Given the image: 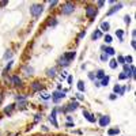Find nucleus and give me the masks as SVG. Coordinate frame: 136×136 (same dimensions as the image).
Listing matches in <instances>:
<instances>
[{
	"label": "nucleus",
	"instance_id": "1",
	"mask_svg": "<svg viewBox=\"0 0 136 136\" xmlns=\"http://www.w3.org/2000/svg\"><path fill=\"white\" fill-rule=\"evenodd\" d=\"M42 11H44L42 6L35 4V6H31V7H30V12H31L33 17H40V15L42 14Z\"/></svg>",
	"mask_w": 136,
	"mask_h": 136
},
{
	"label": "nucleus",
	"instance_id": "2",
	"mask_svg": "<svg viewBox=\"0 0 136 136\" xmlns=\"http://www.w3.org/2000/svg\"><path fill=\"white\" fill-rule=\"evenodd\" d=\"M74 10H75V6H74L72 3H67V4H64V7H63V14L68 15V14L74 12Z\"/></svg>",
	"mask_w": 136,
	"mask_h": 136
},
{
	"label": "nucleus",
	"instance_id": "3",
	"mask_svg": "<svg viewBox=\"0 0 136 136\" xmlns=\"http://www.w3.org/2000/svg\"><path fill=\"white\" fill-rule=\"evenodd\" d=\"M86 15L89 18H93L97 15V8H94V7H87L86 8Z\"/></svg>",
	"mask_w": 136,
	"mask_h": 136
},
{
	"label": "nucleus",
	"instance_id": "4",
	"mask_svg": "<svg viewBox=\"0 0 136 136\" xmlns=\"http://www.w3.org/2000/svg\"><path fill=\"white\" fill-rule=\"evenodd\" d=\"M64 95H65V91H63V93L61 91H55L53 93V101L57 102L60 98H64Z\"/></svg>",
	"mask_w": 136,
	"mask_h": 136
},
{
	"label": "nucleus",
	"instance_id": "5",
	"mask_svg": "<svg viewBox=\"0 0 136 136\" xmlns=\"http://www.w3.org/2000/svg\"><path fill=\"white\" fill-rule=\"evenodd\" d=\"M109 123H110V119H109L108 116H103V117H101V120H99V124H101V127H106Z\"/></svg>",
	"mask_w": 136,
	"mask_h": 136
},
{
	"label": "nucleus",
	"instance_id": "6",
	"mask_svg": "<svg viewBox=\"0 0 136 136\" xmlns=\"http://www.w3.org/2000/svg\"><path fill=\"white\" fill-rule=\"evenodd\" d=\"M83 114H85V117L89 120L90 123H95V119H94V116L91 114V113H89V112H83Z\"/></svg>",
	"mask_w": 136,
	"mask_h": 136
},
{
	"label": "nucleus",
	"instance_id": "7",
	"mask_svg": "<svg viewBox=\"0 0 136 136\" xmlns=\"http://www.w3.org/2000/svg\"><path fill=\"white\" fill-rule=\"evenodd\" d=\"M121 7H123V4H121V3H119V4L116 6V7H113V8H112L110 11H109V12H108V15H112V14H114L116 11H119V10L121 8Z\"/></svg>",
	"mask_w": 136,
	"mask_h": 136
},
{
	"label": "nucleus",
	"instance_id": "8",
	"mask_svg": "<svg viewBox=\"0 0 136 136\" xmlns=\"http://www.w3.org/2000/svg\"><path fill=\"white\" fill-rule=\"evenodd\" d=\"M75 56H76V53H75V52H69V53H67V55H64V57H65L68 61H71L72 59H75Z\"/></svg>",
	"mask_w": 136,
	"mask_h": 136
},
{
	"label": "nucleus",
	"instance_id": "9",
	"mask_svg": "<svg viewBox=\"0 0 136 136\" xmlns=\"http://www.w3.org/2000/svg\"><path fill=\"white\" fill-rule=\"evenodd\" d=\"M51 123L53 124V125H55V127H57V123H56V109L55 110H53V113H52V116H51Z\"/></svg>",
	"mask_w": 136,
	"mask_h": 136
},
{
	"label": "nucleus",
	"instance_id": "10",
	"mask_svg": "<svg viewBox=\"0 0 136 136\" xmlns=\"http://www.w3.org/2000/svg\"><path fill=\"white\" fill-rule=\"evenodd\" d=\"M31 87H33V90H34V91H38V90H41V89H42L41 83H38V82H34Z\"/></svg>",
	"mask_w": 136,
	"mask_h": 136
},
{
	"label": "nucleus",
	"instance_id": "11",
	"mask_svg": "<svg viewBox=\"0 0 136 136\" xmlns=\"http://www.w3.org/2000/svg\"><path fill=\"white\" fill-rule=\"evenodd\" d=\"M59 64H60V65H68V64H69V61H68V60L63 56V57L59 60Z\"/></svg>",
	"mask_w": 136,
	"mask_h": 136
},
{
	"label": "nucleus",
	"instance_id": "12",
	"mask_svg": "<svg viewBox=\"0 0 136 136\" xmlns=\"http://www.w3.org/2000/svg\"><path fill=\"white\" fill-rule=\"evenodd\" d=\"M101 37V30H95L93 33V40H98Z\"/></svg>",
	"mask_w": 136,
	"mask_h": 136
},
{
	"label": "nucleus",
	"instance_id": "13",
	"mask_svg": "<svg viewBox=\"0 0 136 136\" xmlns=\"http://www.w3.org/2000/svg\"><path fill=\"white\" fill-rule=\"evenodd\" d=\"M12 83H14L15 86H19V85L22 83V80H21L18 76H14V78H12Z\"/></svg>",
	"mask_w": 136,
	"mask_h": 136
},
{
	"label": "nucleus",
	"instance_id": "14",
	"mask_svg": "<svg viewBox=\"0 0 136 136\" xmlns=\"http://www.w3.org/2000/svg\"><path fill=\"white\" fill-rule=\"evenodd\" d=\"M56 75V68H51V69H48V76H55Z\"/></svg>",
	"mask_w": 136,
	"mask_h": 136
},
{
	"label": "nucleus",
	"instance_id": "15",
	"mask_svg": "<svg viewBox=\"0 0 136 136\" xmlns=\"http://www.w3.org/2000/svg\"><path fill=\"white\" fill-rule=\"evenodd\" d=\"M108 83H109V78H108V76H103V78H102V82L99 83V85H102V86H106Z\"/></svg>",
	"mask_w": 136,
	"mask_h": 136
},
{
	"label": "nucleus",
	"instance_id": "16",
	"mask_svg": "<svg viewBox=\"0 0 136 136\" xmlns=\"http://www.w3.org/2000/svg\"><path fill=\"white\" fill-rule=\"evenodd\" d=\"M76 108H78V103H71V105H68L67 110H75Z\"/></svg>",
	"mask_w": 136,
	"mask_h": 136
},
{
	"label": "nucleus",
	"instance_id": "17",
	"mask_svg": "<svg viewBox=\"0 0 136 136\" xmlns=\"http://www.w3.org/2000/svg\"><path fill=\"white\" fill-rule=\"evenodd\" d=\"M101 29L102 30H108L109 29V23H108V22H102L101 23Z\"/></svg>",
	"mask_w": 136,
	"mask_h": 136
},
{
	"label": "nucleus",
	"instance_id": "18",
	"mask_svg": "<svg viewBox=\"0 0 136 136\" xmlns=\"http://www.w3.org/2000/svg\"><path fill=\"white\" fill-rule=\"evenodd\" d=\"M12 109H14V105H8V106L4 109V113H11V112H12Z\"/></svg>",
	"mask_w": 136,
	"mask_h": 136
},
{
	"label": "nucleus",
	"instance_id": "19",
	"mask_svg": "<svg viewBox=\"0 0 136 136\" xmlns=\"http://www.w3.org/2000/svg\"><path fill=\"white\" fill-rule=\"evenodd\" d=\"M78 89H79V91H85V85H83V82H79V83H78Z\"/></svg>",
	"mask_w": 136,
	"mask_h": 136
},
{
	"label": "nucleus",
	"instance_id": "20",
	"mask_svg": "<svg viewBox=\"0 0 136 136\" xmlns=\"http://www.w3.org/2000/svg\"><path fill=\"white\" fill-rule=\"evenodd\" d=\"M25 72H26V75H31V74H33V68L26 67V68H25Z\"/></svg>",
	"mask_w": 136,
	"mask_h": 136
},
{
	"label": "nucleus",
	"instance_id": "21",
	"mask_svg": "<svg viewBox=\"0 0 136 136\" xmlns=\"http://www.w3.org/2000/svg\"><path fill=\"white\" fill-rule=\"evenodd\" d=\"M119 133H120V131L117 129V128H116V129H110V131H109V135H119Z\"/></svg>",
	"mask_w": 136,
	"mask_h": 136
},
{
	"label": "nucleus",
	"instance_id": "22",
	"mask_svg": "<svg viewBox=\"0 0 136 136\" xmlns=\"http://www.w3.org/2000/svg\"><path fill=\"white\" fill-rule=\"evenodd\" d=\"M106 55H114V49L113 48H106Z\"/></svg>",
	"mask_w": 136,
	"mask_h": 136
},
{
	"label": "nucleus",
	"instance_id": "23",
	"mask_svg": "<svg viewBox=\"0 0 136 136\" xmlns=\"http://www.w3.org/2000/svg\"><path fill=\"white\" fill-rule=\"evenodd\" d=\"M116 34H117V37L120 38V41H123V31H121V30H117Z\"/></svg>",
	"mask_w": 136,
	"mask_h": 136
},
{
	"label": "nucleus",
	"instance_id": "24",
	"mask_svg": "<svg viewBox=\"0 0 136 136\" xmlns=\"http://www.w3.org/2000/svg\"><path fill=\"white\" fill-rule=\"evenodd\" d=\"M116 67H117V61H116V60H110V68L114 69Z\"/></svg>",
	"mask_w": 136,
	"mask_h": 136
},
{
	"label": "nucleus",
	"instance_id": "25",
	"mask_svg": "<svg viewBox=\"0 0 136 136\" xmlns=\"http://www.w3.org/2000/svg\"><path fill=\"white\" fill-rule=\"evenodd\" d=\"M97 76L99 78V79H102V78H103V71H102V69H99V71L97 72Z\"/></svg>",
	"mask_w": 136,
	"mask_h": 136
},
{
	"label": "nucleus",
	"instance_id": "26",
	"mask_svg": "<svg viewBox=\"0 0 136 136\" xmlns=\"http://www.w3.org/2000/svg\"><path fill=\"white\" fill-rule=\"evenodd\" d=\"M127 78H128V75L125 72H121V74H120V79H127Z\"/></svg>",
	"mask_w": 136,
	"mask_h": 136
},
{
	"label": "nucleus",
	"instance_id": "27",
	"mask_svg": "<svg viewBox=\"0 0 136 136\" xmlns=\"http://www.w3.org/2000/svg\"><path fill=\"white\" fill-rule=\"evenodd\" d=\"M124 61H127V63H132V57H131V56H127V57L124 59Z\"/></svg>",
	"mask_w": 136,
	"mask_h": 136
},
{
	"label": "nucleus",
	"instance_id": "28",
	"mask_svg": "<svg viewBox=\"0 0 136 136\" xmlns=\"http://www.w3.org/2000/svg\"><path fill=\"white\" fill-rule=\"evenodd\" d=\"M105 41H106L108 44H110L112 42V37L110 35H106V37H105Z\"/></svg>",
	"mask_w": 136,
	"mask_h": 136
},
{
	"label": "nucleus",
	"instance_id": "29",
	"mask_svg": "<svg viewBox=\"0 0 136 136\" xmlns=\"http://www.w3.org/2000/svg\"><path fill=\"white\" fill-rule=\"evenodd\" d=\"M11 56H12V53H11V52H7V53L4 55V59H8V57H11Z\"/></svg>",
	"mask_w": 136,
	"mask_h": 136
},
{
	"label": "nucleus",
	"instance_id": "30",
	"mask_svg": "<svg viewBox=\"0 0 136 136\" xmlns=\"http://www.w3.org/2000/svg\"><path fill=\"white\" fill-rule=\"evenodd\" d=\"M121 89H120V86H114V93H120Z\"/></svg>",
	"mask_w": 136,
	"mask_h": 136
},
{
	"label": "nucleus",
	"instance_id": "31",
	"mask_svg": "<svg viewBox=\"0 0 136 136\" xmlns=\"http://www.w3.org/2000/svg\"><path fill=\"white\" fill-rule=\"evenodd\" d=\"M124 21H125V23H129V22H131V18H129V17H125V18H124Z\"/></svg>",
	"mask_w": 136,
	"mask_h": 136
},
{
	"label": "nucleus",
	"instance_id": "32",
	"mask_svg": "<svg viewBox=\"0 0 136 136\" xmlns=\"http://www.w3.org/2000/svg\"><path fill=\"white\" fill-rule=\"evenodd\" d=\"M11 65H12V63H11V61H10V63L7 64V67H6V71H8L10 68H11Z\"/></svg>",
	"mask_w": 136,
	"mask_h": 136
},
{
	"label": "nucleus",
	"instance_id": "33",
	"mask_svg": "<svg viewBox=\"0 0 136 136\" xmlns=\"http://www.w3.org/2000/svg\"><path fill=\"white\" fill-rule=\"evenodd\" d=\"M42 98H44V99H49V94H46V93L42 94Z\"/></svg>",
	"mask_w": 136,
	"mask_h": 136
},
{
	"label": "nucleus",
	"instance_id": "34",
	"mask_svg": "<svg viewBox=\"0 0 136 136\" xmlns=\"http://www.w3.org/2000/svg\"><path fill=\"white\" fill-rule=\"evenodd\" d=\"M101 59L102 60H108V55H106V53H103V55L101 56Z\"/></svg>",
	"mask_w": 136,
	"mask_h": 136
},
{
	"label": "nucleus",
	"instance_id": "35",
	"mask_svg": "<svg viewBox=\"0 0 136 136\" xmlns=\"http://www.w3.org/2000/svg\"><path fill=\"white\" fill-rule=\"evenodd\" d=\"M119 61L121 64H125V63H124V57H123V56H120V57H119Z\"/></svg>",
	"mask_w": 136,
	"mask_h": 136
},
{
	"label": "nucleus",
	"instance_id": "36",
	"mask_svg": "<svg viewBox=\"0 0 136 136\" xmlns=\"http://www.w3.org/2000/svg\"><path fill=\"white\" fill-rule=\"evenodd\" d=\"M76 97H78V99H82V98H83L82 97V94H76Z\"/></svg>",
	"mask_w": 136,
	"mask_h": 136
},
{
	"label": "nucleus",
	"instance_id": "37",
	"mask_svg": "<svg viewBox=\"0 0 136 136\" xmlns=\"http://www.w3.org/2000/svg\"><path fill=\"white\" fill-rule=\"evenodd\" d=\"M56 4H57V1H56V0H55V1H51V6H56Z\"/></svg>",
	"mask_w": 136,
	"mask_h": 136
},
{
	"label": "nucleus",
	"instance_id": "38",
	"mask_svg": "<svg viewBox=\"0 0 136 136\" xmlns=\"http://www.w3.org/2000/svg\"><path fill=\"white\" fill-rule=\"evenodd\" d=\"M0 101H1V95H0Z\"/></svg>",
	"mask_w": 136,
	"mask_h": 136
}]
</instances>
